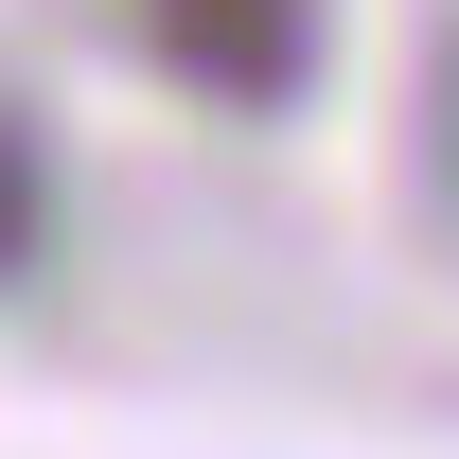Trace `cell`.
Returning <instances> with one entry per match:
<instances>
[{
	"label": "cell",
	"instance_id": "obj_2",
	"mask_svg": "<svg viewBox=\"0 0 459 459\" xmlns=\"http://www.w3.org/2000/svg\"><path fill=\"white\" fill-rule=\"evenodd\" d=\"M36 247H54V160H36V124L0 107V283H18Z\"/></svg>",
	"mask_w": 459,
	"mask_h": 459
},
{
	"label": "cell",
	"instance_id": "obj_1",
	"mask_svg": "<svg viewBox=\"0 0 459 459\" xmlns=\"http://www.w3.org/2000/svg\"><path fill=\"white\" fill-rule=\"evenodd\" d=\"M124 36H142L195 107H230V124H265V107L318 89V0H124Z\"/></svg>",
	"mask_w": 459,
	"mask_h": 459
},
{
	"label": "cell",
	"instance_id": "obj_3",
	"mask_svg": "<svg viewBox=\"0 0 459 459\" xmlns=\"http://www.w3.org/2000/svg\"><path fill=\"white\" fill-rule=\"evenodd\" d=\"M442 177H459V54H442Z\"/></svg>",
	"mask_w": 459,
	"mask_h": 459
}]
</instances>
